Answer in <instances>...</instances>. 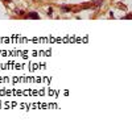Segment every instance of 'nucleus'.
Here are the masks:
<instances>
[{"mask_svg": "<svg viewBox=\"0 0 132 125\" xmlns=\"http://www.w3.org/2000/svg\"><path fill=\"white\" fill-rule=\"evenodd\" d=\"M61 9L63 11V12H69V11H70V7H66V5H62V7H61Z\"/></svg>", "mask_w": 132, "mask_h": 125, "instance_id": "f257e3e1", "label": "nucleus"}, {"mask_svg": "<svg viewBox=\"0 0 132 125\" xmlns=\"http://www.w3.org/2000/svg\"><path fill=\"white\" fill-rule=\"evenodd\" d=\"M29 17H32V19H38V16H37L36 13H30V15H29Z\"/></svg>", "mask_w": 132, "mask_h": 125, "instance_id": "f03ea898", "label": "nucleus"}, {"mask_svg": "<svg viewBox=\"0 0 132 125\" xmlns=\"http://www.w3.org/2000/svg\"><path fill=\"white\" fill-rule=\"evenodd\" d=\"M5 2H7V3H9V0H5Z\"/></svg>", "mask_w": 132, "mask_h": 125, "instance_id": "7ed1b4c3", "label": "nucleus"}]
</instances>
